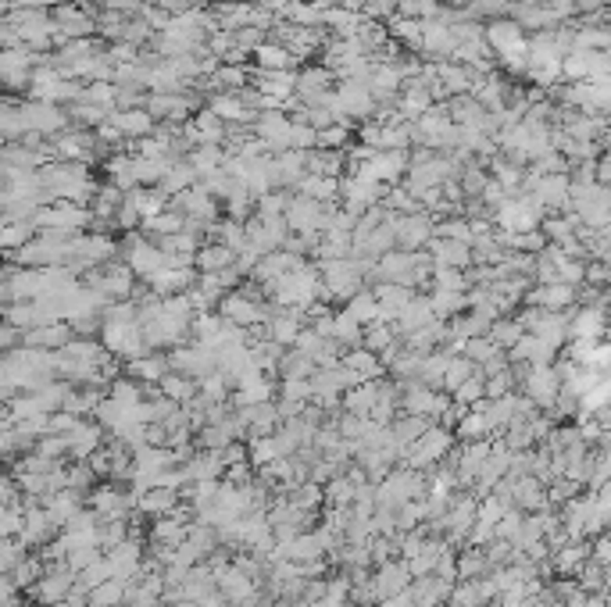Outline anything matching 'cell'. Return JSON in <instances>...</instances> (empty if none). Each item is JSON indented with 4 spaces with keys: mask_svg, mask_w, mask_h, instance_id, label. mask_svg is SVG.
I'll return each instance as SVG.
<instances>
[{
    "mask_svg": "<svg viewBox=\"0 0 611 607\" xmlns=\"http://www.w3.org/2000/svg\"><path fill=\"white\" fill-rule=\"evenodd\" d=\"M151 286L158 296H179L183 289L193 286V271L190 268H161L158 275H151Z\"/></svg>",
    "mask_w": 611,
    "mask_h": 607,
    "instance_id": "30bf717a",
    "label": "cell"
},
{
    "mask_svg": "<svg viewBox=\"0 0 611 607\" xmlns=\"http://www.w3.org/2000/svg\"><path fill=\"white\" fill-rule=\"evenodd\" d=\"M129 268L136 271V275H158L161 268H168V254L161 250V247H151V243H140V239H133L129 243Z\"/></svg>",
    "mask_w": 611,
    "mask_h": 607,
    "instance_id": "ba28073f",
    "label": "cell"
},
{
    "mask_svg": "<svg viewBox=\"0 0 611 607\" xmlns=\"http://www.w3.org/2000/svg\"><path fill=\"white\" fill-rule=\"evenodd\" d=\"M607 129H611V115H607Z\"/></svg>",
    "mask_w": 611,
    "mask_h": 607,
    "instance_id": "f546056e",
    "label": "cell"
},
{
    "mask_svg": "<svg viewBox=\"0 0 611 607\" xmlns=\"http://www.w3.org/2000/svg\"><path fill=\"white\" fill-rule=\"evenodd\" d=\"M575 300H579V293L568 282H543L536 293H529V304L533 308H543V312H565Z\"/></svg>",
    "mask_w": 611,
    "mask_h": 607,
    "instance_id": "5b68a950",
    "label": "cell"
},
{
    "mask_svg": "<svg viewBox=\"0 0 611 607\" xmlns=\"http://www.w3.org/2000/svg\"><path fill=\"white\" fill-rule=\"evenodd\" d=\"M604 329H607V322H604V312L600 308H586L582 315L572 319V336L575 340H597Z\"/></svg>",
    "mask_w": 611,
    "mask_h": 607,
    "instance_id": "2e32d148",
    "label": "cell"
},
{
    "mask_svg": "<svg viewBox=\"0 0 611 607\" xmlns=\"http://www.w3.org/2000/svg\"><path fill=\"white\" fill-rule=\"evenodd\" d=\"M186 222H190V218H186L183 211H165V214H158V218H147V222H143V229L165 239V236H175V232H186Z\"/></svg>",
    "mask_w": 611,
    "mask_h": 607,
    "instance_id": "ac0fdd59",
    "label": "cell"
},
{
    "mask_svg": "<svg viewBox=\"0 0 611 607\" xmlns=\"http://www.w3.org/2000/svg\"><path fill=\"white\" fill-rule=\"evenodd\" d=\"M465 304H468V296H465L461 289H436V296H433V312H436L440 319H447V315L461 312Z\"/></svg>",
    "mask_w": 611,
    "mask_h": 607,
    "instance_id": "ffe728a7",
    "label": "cell"
},
{
    "mask_svg": "<svg viewBox=\"0 0 611 607\" xmlns=\"http://www.w3.org/2000/svg\"><path fill=\"white\" fill-rule=\"evenodd\" d=\"M272 336H275V344H293V340H300V322H297V312H289V315H279V319L272 322Z\"/></svg>",
    "mask_w": 611,
    "mask_h": 607,
    "instance_id": "603a6c76",
    "label": "cell"
},
{
    "mask_svg": "<svg viewBox=\"0 0 611 607\" xmlns=\"http://www.w3.org/2000/svg\"><path fill=\"white\" fill-rule=\"evenodd\" d=\"M322 271H326V289L333 296H358V289H362V264L340 257V261H326Z\"/></svg>",
    "mask_w": 611,
    "mask_h": 607,
    "instance_id": "7a4b0ae2",
    "label": "cell"
},
{
    "mask_svg": "<svg viewBox=\"0 0 611 607\" xmlns=\"http://www.w3.org/2000/svg\"><path fill=\"white\" fill-rule=\"evenodd\" d=\"M133 372H136V376H161V372H165V361H161V358H147V361H136Z\"/></svg>",
    "mask_w": 611,
    "mask_h": 607,
    "instance_id": "4316f807",
    "label": "cell"
},
{
    "mask_svg": "<svg viewBox=\"0 0 611 607\" xmlns=\"http://www.w3.org/2000/svg\"><path fill=\"white\" fill-rule=\"evenodd\" d=\"M479 393H483V386H479L476 379H468L465 386H458V397H461V401H476Z\"/></svg>",
    "mask_w": 611,
    "mask_h": 607,
    "instance_id": "83f0119b",
    "label": "cell"
},
{
    "mask_svg": "<svg viewBox=\"0 0 611 607\" xmlns=\"http://www.w3.org/2000/svg\"><path fill=\"white\" fill-rule=\"evenodd\" d=\"M351 129H354V122H337V125L322 129L319 133V150H344L347 140H351Z\"/></svg>",
    "mask_w": 611,
    "mask_h": 607,
    "instance_id": "44dd1931",
    "label": "cell"
},
{
    "mask_svg": "<svg viewBox=\"0 0 611 607\" xmlns=\"http://www.w3.org/2000/svg\"><path fill=\"white\" fill-rule=\"evenodd\" d=\"M468 376H472V361H465V358L447 361V372H444L447 386H465V383H468Z\"/></svg>",
    "mask_w": 611,
    "mask_h": 607,
    "instance_id": "cb8c5ba5",
    "label": "cell"
},
{
    "mask_svg": "<svg viewBox=\"0 0 611 607\" xmlns=\"http://www.w3.org/2000/svg\"><path fill=\"white\" fill-rule=\"evenodd\" d=\"M222 315H225L232 326H240V329L261 322V308H257V304H250V300H243V296H225Z\"/></svg>",
    "mask_w": 611,
    "mask_h": 607,
    "instance_id": "8fae6325",
    "label": "cell"
},
{
    "mask_svg": "<svg viewBox=\"0 0 611 607\" xmlns=\"http://www.w3.org/2000/svg\"><path fill=\"white\" fill-rule=\"evenodd\" d=\"M69 326H58V322H51V326H37V329H29L22 340H26V347H69Z\"/></svg>",
    "mask_w": 611,
    "mask_h": 607,
    "instance_id": "9a60e30c",
    "label": "cell"
},
{
    "mask_svg": "<svg viewBox=\"0 0 611 607\" xmlns=\"http://www.w3.org/2000/svg\"><path fill=\"white\" fill-rule=\"evenodd\" d=\"M172 161H151V158H136L133 154V179L136 186H151V182H161L168 175Z\"/></svg>",
    "mask_w": 611,
    "mask_h": 607,
    "instance_id": "e0dca14e",
    "label": "cell"
},
{
    "mask_svg": "<svg viewBox=\"0 0 611 607\" xmlns=\"http://www.w3.org/2000/svg\"><path fill=\"white\" fill-rule=\"evenodd\" d=\"M126 140H143V136H151V133H158L154 125H158V118L147 111V108H133V111H111V118H108Z\"/></svg>",
    "mask_w": 611,
    "mask_h": 607,
    "instance_id": "277c9868",
    "label": "cell"
},
{
    "mask_svg": "<svg viewBox=\"0 0 611 607\" xmlns=\"http://www.w3.org/2000/svg\"><path fill=\"white\" fill-rule=\"evenodd\" d=\"M254 65H257V72H297L300 58H297L289 47H282V44L268 40L265 47H257V51H254Z\"/></svg>",
    "mask_w": 611,
    "mask_h": 607,
    "instance_id": "8992f818",
    "label": "cell"
},
{
    "mask_svg": "<svg viewBox=\"0 0 611 607\" xmlns=\"http://www.w3.org/2000/svg\"><path fill=\"white\" fill-rule=\"evenodd\" d=\"M522 336H525V326L522 322H493L490 326V340L497 347H518Z\"/></svg>",
    "mask_w": 611,
    "mask_h": 607,
    "instance_id": "7402d4cb",
    "label": "cell"
},
{
    "mask_svg": "<svg viewBox=\"0 0 611 607\" xmlns=\"http://www.w3.org/2000/svg\"><path fill=\"white\" fill-rule=\"evenodd\" d=\"M204 4H211V8H222V4H229V0H204Z\"/></svg>",
    "mask_w": 611,
    "mask_h": 607,
    "instance_id": "f1b7e54d",
    "label": "cell"
},
{
    "mask_svg": "<svg viewBox=\"0 0 611 607\" xmlns=\"http://www.w3.org/2000/svg\"><path fill=\"white\" fill-rule=\"evenodd\" d=\"M362 326H372V319H383V312H379V296L376 293H358L354 300H351V308H347Z\"/></svg>",
    "mask_w": 611,
    "mask_h": 607,
    "instance_id": "d6986e66",
    "label": "cell"
},
{
    "mask_svg": "<svg viewBox=\"0 0 611 607\" xmlns=\"http://www.w3.org/2000/svg\"><path fill=\"white\" fill-rule=\"evenodd\" d=\"M347 368H351V372H376V358L358 351V354H351V358H347Z\"/></svg>",
    "mask_w": 611,
    "mask_h": 607,
    "instance_id": "484cf974",
    "label": "cell"
},
{
    "mask_svg": "<svg viewBox=\"0 0 611 607\" xmlns=\"http://www.w3.org/2000/svg\"><path fill=\"white\" fill-rule=\"evenodd\" d=\"M147 111L158 122H183V118L197 115V101L190 93H151Z\"/></svg>",
    "mask_w": 611,
    "mask_h": 607,
    "instance_id": "3957f363",
    "label": "cell"
},
{
    "mask_svg": "<svg viewBox=\"0 0 611 607\" xmlns=\"http://www.w3.org/2000/svg\"><path fill=\"white\" fill-rule=\"evenodd\" d=\"M254 136L272 147V154L293 150V118L286 111H257L254 118Z\"/></svg>",
    "mask_w": 611,
    "mask_h": 607,
    "instance_id": "6da1fadb",
    "label": "cell"
},
{
    "mask_svg": "<svg viewBox=\"0 0 611 607\" xmlns=\"http://www.w3.org/2000/svg\"><path fill=\"white\" fill-rule=\"evenodd\" d=\"M232 257H236V250H232V247H222V243H215V247H200V250H197V268H200L204 275H211V271H229Z\"/></svg>",
    "mask_w": 611,
    "mask_h": 607,
    "instance_id": "5bb4252c",
    "label": "cell"
},
{
    "mask_svg": "<svg viewBox=\"0 0 611 607\" xmlns=\"http://www.w3.org/2000/svg\"><path fill=\"white\" fill-rule=\"evenodd\" d=\"M390 340H394V336H390V329H387V326H376V329L369 326V340H365V344H369V351H379V347H387Z\"/></svg>",
    "mask_w": 611,
    "mask_h": 607,
    "instance_id": "d4e9b609",
    "label": "cell"
},
{
    "mask_svg": "<svg viewBox=\"0 0 611 607\" xmlns=\"http://www.w3.org/2000/svg\"><path fill=\"white\" fill-rule=\"evenodd\" d=\"M525 390H529V397H533V401H540V404H554V397H558V390H561L558 372H554V368H547V365H536V368L529 372V379H525Z\"/></svg>",
    "mask_w": 611,
    "mask_h": 607,
    "instance_id": "9c48e42d",
    "label": "cell"
},
{
    "mask_svg": "<svg viewBox=\"0 0 611 607\" xmlns=\"http://www.w3.org/2000/svg\"><path fill=\"white\" fill-rule=\"evenodd\" d=\"M387 29L394 40L408 44L411 51H422V19H404V15H394L387 19Z\"/></svg>",
    "mask_w": 611,
    "mask_h": 607,
    "instance_id": "7c38bea8",
    "label": "cell"
},
{
    "mask_svg": "<svg viewBox=\"0 0 611 607\" xmlns=\"http://www.w3.org/2000/svg\"><path fill=\"white\" fill-rule=\"evenodd\" d=\"M308 172L312 175H326V179H340L344 150H308Z\"/></svg>",
    "mask_w": 611,
    "mask_h": 607,
    "instance_id": "4fadbf2b",
    "label": "cell"
},
{
    "mask_svg": "<svg viewBox=\"0 0 611 607\" xmlns=\"http://www.w3.org/2000/svg\"><path fill=\"white\" fill-rule=\"evenodd\" d=\"M208 108H211L222 122H236V125H240V122H250V125H254V118H257V115L247 108V101H243L240 93H229V90L211 93V97H208Z\"/></svg>",
    "mask_w": 611,
    "mask_h": 607,
    "instance_id": "52a82bcc",
    "label": "cell"
}]
</instances>
